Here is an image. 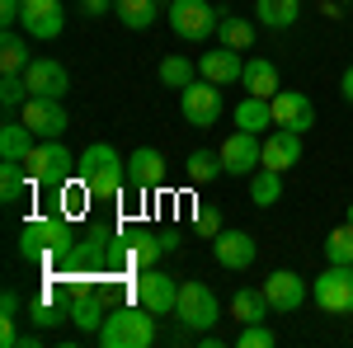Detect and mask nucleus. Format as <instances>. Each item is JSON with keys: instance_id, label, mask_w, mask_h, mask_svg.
Wrapping results in <instances>:
<instances>
[{"instance_id": "1", "label": "nucleus", "mask_w": 353, "mask_h": 348, "mask_svg": "<svg viewBox=\"0 0 353 348\" xmlns=\"http://www.w3.org/2000/svg\"><path fill=\"white\" fill-rule=\"evenodd\" d=\"M76 179L90 188L94 203H113V198L128 188V156H118L109 141H94V146H85V151H81Z\"/></svg>"}, {"instance_id": "2", "label": "nucleus", "mask_w": 353, "mask_h": 348, "mask_svg": "<svg viewBox=\"0 0 353 348\" xmlns=\"http://www.w3.org/2000/svg\"><path fill=\"white\" fill-rule=\"evenodd\" d=\"M76 245V216L57 212V216H28L19 231V254L24 259H52L57 249Z\"/></svg>"}, {"instance_id": "3", "label": "nucleus", "mask_w": 353, "mask_h": 348, "mask_svg": "<svg viewBox=\"0 0 353 348\" xmlns=\"http://www.w3.org/2000/svg\"><path fill=\"white\" fill-rule=\"evenodd\" d=\"M99 344L104 348H146L156 344V316L132 301V306H118L109 311V320L99 325Z\"/></svg>"}, {"instance_id": "4", "label": "nucleus", "mask_w": 353, "mask_h": 348, "mask_svg": "<svg viewBox=\"0 0 353 348\" xmlns=\"http://www.w3.org/2000/svg\"><path fill=\"white\" fill-rule=\"evenodd\" d=\"M221 14H226V10L208 5V0H170V10H165L174 38H184V43H208V38L217 33Z\"/></svg>"}, {"instance_id": "5", "label": "nucleus", "mask_w": 353, "mask_h": 348, "mask_svg": "<svg viewBox=\"0 0 353 348\" xmlns=\"http://www.w3.org/2000/svg\"><path fill=\"white\" fill-rule=\"evenodd\" d=\"M76 165H81V156H71L61 136L38 141V146L24 156V170H28V179H33V184H66V179L76 174Z\"/></svg>"}, {"instance_id": "6", "label": "nucleus", "mask_w": 353, "mask_h": 348, "mask_svg": "<svg viewBox=\"0 0 353 348\" xmlns=\"http://www.w3.org/2000/svg\"><path fill=\"white\" fill-rule=\"evenodd\" d=\"M311 301L330 316H353V264H325V273L311 283Z\"/></svg>"}, {"instance_id": "7", "label": "nucleus", "mask_w": 353, "mask_h": 348, "mask_svg": "<svg viewBox=\"0 0 353 348\" xmlns=\"http://www.w3.org/2000/svg\"><path fill=\"white\" fill-rule=\"evenodd\" d=\"M132 296L151 316H174V306H179V278H170L165 268H141L132 278Z\"/></svg>"}, {"instance_id": "8", "label": "nucleus", "mask_w": 353, "mask_h": 348, "mask_svg": "<svg viewBox=\"0 0 353 348\" xmlns=\"http://www.w3.org/2000/svg\"><path fill=\"white\" fill-rule=\"evenodd\" d=\"M221 85L212 81H193L179 90V118L189 123V127H217V118H221Z\"/></svg>"}, {"instance_id": "9", "label": "nucleus", "mask_w": 353, "mask_h": 348, "mask_svg": "<svg viewBox=\"0 0 353 348\" xmlns=\"http://www.w3.org/2000/svg\"><path fill=\"white\" fill-rule=\"evenodd\" d=\"M174 316H179V325L184 329H212L217 325V292L208 287V283H179V306H174Z\"/></svg>"}, {"instance_id": "10", "label": "nucleus", "mask_w": 353, "mask_h": 348, "mask_svg": "<svg viewBox=\"0 0 353 348\" xmlns=\"http://www.w3.org/2000/svg\"><path fill=\"white\" fill-rule=\"evenodd\" d=\"M259 165H264V141H259V132L236 127V132L221 141V170H226L231 179H250Z\"/></svg>"}, {"instance_id": "11", "label": "nucleus", "mask_w": 353, "mask_h": 348, "mask_svg": "<svg viewBox=\"0 0 353 348\" xmlns=\"http://www.w3.org/2000/svg\"><path fill=\"white\" fill-rule=\"evenodd\" d=\"M19 118L33 127L38 141H48V136H66V127H71L66 104H61V99H48V94H28L24 108H19Z\"/></svg>"}, {"instance_id": "12", "label": "nucleus", "mask_w": 353, "mask_h": 348, "mask_svg": "<svg viewBox=\"0 0 353 348\" xmlns=\"http://www.w3.org/2000/svg\"><path fill=\"white\" fill-rule=\"evenodd\" d=\"M212 259L226 273H245V268H254V259H259V245H254V236H245V231L221 226L217 236H212Z\"/></svg>"}, {"instance_id": "13", "label": "nucleus", "mask_w": 353, "mask_h": 348, "mask_svg": "<svg viewBox=\"0 0 353 348\" xmlns=\"http://www.w3.org/2000/svg\"><path fill=\"white\" fill-rule=\"evenodd\" d=\"M19 28H24L28 38H38V43L61 38V28H66V10H61V0H24Z\"/></svg>"}, {"instance_id": "14", "label": "nucleus", "mask_w": 353, "mask_h": 348, "mask_svg": "<svg viewBox=\"0 0 353 348\" xmlns=\"http://www.w3.org/2000/svg\"><path fill=\"white\" fill-rule=\"evenodd\" d=\"M161 184H165V156L156 146H137L132 156H128V188H132L137 198H146Z\"/></svg>"}, {"instance_id": "15", "label": "nucleus", "mask_w": 353, "mask_h": 348, "mask_svg": "<svg viewBox=\"0 0 353 348\" xmlns=\"http://www.w3.org/2000/svg\"><path fill=\"white\" fill-rule=\"evenodd\" d=\"M264 296H269V306L278 311V316H292L301 301L311 296V287L301 283V273H292V268H278V273H269V278H264Z\"/></svg>"}, {"instance_id": "16", "label": "nucleus", "mask_w": 353, "mask_h": 348, "mask_svg": "<svg viewBox=\"0 0 353 348\" xmlns=\"http://www.w3.org/2000/svg\"><path fill=\"white\" fill-rule=\"evenodd\" d=\"M269 104H273V127H292V132L316 127V104L301 90H278Z\"/></svg>"}, {"instance_id": "17", "label": "nucleus", "mask_w": 353, "mask_h": 348, "mask_svg": "<svg viewBox=\"0 0 353 348\" xmlns=\"http://www.w3.org/2000/svg\"><path fill=\"white\" fill-rule=\"evenodd\" d=\"M24 81L33 94H48V99H66V90H71V76H66V66L52 61V57H33L24 71Z\"/></svg>"}, {"instance_id": "18", "label": "nucleus", "mask_w": 353, "mask_h": 348, "mask_svg": "<svg viewBox=\"0 0 353 348\" xmlns=\"http://www.w3.org/2000/svg\"><path fill=\"white\" fill-rule=\"evenodd\" d=\"M66 311H71V325H76L81 334H99V325L109 320L104 292H90V287H76L71 301H66Z\"/></svg>"}, {"instance_id": "19", "label": "nucleus", "mask_w": 353, "mask_h": 348, "mask_svg": "<svg viewBox=\"0 0 353 348\" xmlns=\"http://www.w3.org/2000/svg\"><path fill=\"white\" fill-rule=\"evenodd\" d=\"M198 76L226 90V85H236V81L245 76V57L236 52V48H217V52H203V57H198Z\"/></svg>"}, {"instance_id": "20", "label": "nucleus", "mask_w": 353, "mask_h": 348, "mask_svg": "<svg viewBox=\"0 0 353 348\" xmlns=\"http://www.w3.org/2000/svg\"><path fill=\"white\" fill-rule=\"evenodd\" d=\"M297 161H301V132H292V127H273V132L264 136V165L278 170V174H288Z\"/></svg>"}, {"instance_id": "21", "label": "nucleus", "mask_w": 353, "mask_h": 348, "mask_svg": "<svg viewBox=\"0 0 353 348\" xmlns=\"http://www.w3.org/2000/svg\"><path fill=\"white\" fill-rule=\"evenodd\" d=\"M38 146V136L24 118H5L0 123V161H24L28 151Z\"/></svg>"}, {"instance_id": "22", "label": "nucleus", "mask_w": 353, "mask_h": 348, "mask_svg": "<svg viewBox=\"0 0 353 348\" xmlns=\"http://www.w3.org/2000/svg\"><path fill=\"white\" fill-rule=\"evenodd\" d=\"M245 94H259V99H273L278 94V66L273 61H264V57H254V61H245Z\"/></svg>"}, {"instance_id": "23", "label": "nucleus", "mask_w": 353, "mask_h": 348, "mask_svg": "<svg viewBox=\"0 0 353 348\" xmlns=\"http://www.w3.org/2000/svg\"><path fill=\"white\" fill-rule=\"evenodd\" d=\"M113 14H118V24H123V28H132V33H146V28L156 24L161 5H156V0H113Z\"/></svg>"}, {"instance_id": "24", "label": "nucleus", "mask_w": 353, "mask_h": 348, "mask_svg": "<svg viewBox=\"0 0 353 348\" xmlns=\"http://www.w3.org/2000/svg\"><path fill=\"white\" fill-rule=\"evenodd\" d=\"M161 254H165V240H161V231H137L132 240H128V264L141 273V268H156L161 264Z\"/></svg>"}, {"instance_id": "25", "label": "nucleus", "mask_w": 353, "mask_h": 348, "mask_svg": "<svg viewBox=\"0 0 353 348\" xmlns=\"http://www.w3.org/2000/svg\"><path fill=\"white\" fill-rule=\"evenodd\" d=\"M0 71L5 76H24L28 71V33L5 28V38H0Z\"/></svg>"}, {"instance_id": "26", "label": "nucleus", "mask_w": 353, "mask_h": 348, "mask_svg": "<svg viewBox=\"0 0 353 348\" xmlns=\"http://www.w3.org/2000/svg\"><path fill=\"white\" fill-rule=\"evenodd\" d=\"M301 14V0H254V19L264 28H292Z\"/></svg>"}, {"instance_id": "27", "label": "nucleus", "mask_w": 353, "mask_h": 348, "mask_svg": "<svg viewBox=\"0 0 353 348\" xmlns=\"http://www.w3.org/2000/svg\"><path fill=\"white\" fill-rule=\"evenodd\" d=\"M236 127H245V132H264V127H273V104L259 99V94H245L241 104H236Z\"/></svg>"}, {"instance_id": "28", "label": "nucleus", "mask_w": 353, "mask_h": 348, "mask_svg": "<svg viewBox=\"0 0 353 348\" xmlns=\"http://www.w3.org/2000/svg\"><path fill=\"white\" fill-rule=\"evenodd\" d=\"M269 311L273 306H269V296H264V287H259V292H254V287H241V292L231 296V316L241 325H259Z\"/></svg>"}, {"instance_id": "29", "label": "nucleus", "mask_w": 353, "mask_h": 348, "mask_svg": "<svg viewBox=\"0 0 353 348\" xmlns=\"http://www.w3.org/2000/svg\"><path fill=\"white\" fill-rule=\"evenodd\" d=\"M278 198H283V174L269 170V165H259V170L250 174V203H254V207H273Z\"/></svg>"}, {"instance_id": "30", "label": "nucleus", "mask_w": 353, "mask_h": 348, "mask_svg": "<svg viewBox=\"0 0 353 348\" xmlns=\"http://www.w3.org/2000/svg\"><path fill=\"white\" fill-rule=\"evenodd\" d=\"M217 43H221V48H236V52H250V48H254V24L241 19V14H221Z\"/></svg>"}, {"instance_id": "31", "label": "nucleus", "mask_w": 353, "mask_h": 348, "mask_svg": "<svg viewBox=\"0 0 353 348\" xmlns=\"http://www.w3.org/2000/svg\"><path fill=\"white\" fill-rule=\"evenodd\" d=\"M28 184L33 179H28L24 161H0V203H19Z\"/></svg>"}, {"instance_id": "32", "label": "nucleus", "mask_w": 353, "mask_h": 348, "mask_svg": "<svg viewBox=\"0 0 353 348\" xmlns=\"http://www.w3.org/2000/svg\"><path fill=\"white\" fill-rule=\"evenodd\" d=\"M193 76H198V61H189V57H165L161 61L165 90H184V85H193Z\"/></svg>"}, {"instance_id": "33", "label": "nucleus", "mask_w": 353, "mask_h": 348, "mask_svg": "<svg viewBox=\"0 0 353 348\" xmlns=\"http://www.w3.org/2000/svg\"><path fill=\"white\" fill-rule=\"evenodd\" d=\"M184 170H189L193 184H212L217 174H226L221 170V151H193L189 161H184Z\"/></svg>"}, {"instance_id": "34", "label": "nucleus", "mask_w": 353, "mask_h": 348, "mask_svg": "<svg viewBox=\"0 0 353 348\" xmlns=\"http://www.w3.org/2000/svg\"><path fill=\"white\" fill-rule=\"evenodd\" d=\"M325 264H353V226H334L325 236Z\"/></svg>"}, {"instance_id": "35", "label": "nucleus", "mask_w": 353, "mask_h": 348, "mask_svg": "<svg viewBox=\"0 0 353 348\" xmlns=\"http://www.w3.org/2000/svg\"><path fill=\"white\" fill-rule=\"evenodd\" d=\"M66 316H71V311H66V306H52L48 296H33V301H28V320L38 325V329H52V325H61Z\"/></svg>"}, {"instance_id": "36", "label": "nucleus", "mask_w": 353, "mask_h": 348, "mask_svg": "<svg viewBox=\"0 0 353 348\" xmlns=\"http://www.w3.org/2000/svg\"><path fill=\"white\" fill-rule=\"evenodd\" d=\"M33 94L28 90L24 76H0V104H5V113H14V108H24V99Z\"/></svg>"}, {"instance_id": "37", "label": "nucleus", "mask_w": 353, "mask_h": 348, "mask_svg": "<svg viewBox=\"0 0 353 348\" xmlns=\"http://www.w3.org/2000/svg\"><path fill=\"white\" fill-rule=\"evenodd\" d=\"M236 344H241V348H273V344H278V334H273L269 325L259 320V325H245V329H241V339H236Z\"/></svg>"}, {"instance_id": "38", "label": "nucleus", "mask_w": 353, "mask_h": 348, "mask_svg": "<svg viewBox=\"0 0 353 348\" xmlns=\"http://www.w3.org/2000/svg\"><path fill=\"white\" fill-rule=\"evenodd\" d=\"M198 231H203V236H217V231H221V212H212V207H198Z\"/></svg>"}, {"instance_id": "39", "label": "nucleus", "mask_w": 353, "mask_h": 348, "mask_svg": "<svg viewBox=\"0 0 353 348\" xmlns=\"http://www.w3.org/2000/svg\"><path fill=\"white\" fill-rule=\"evenodd\" d=\"M19 14H24V0H0V24L5 28L19 24Z\"/></svg>"}, {"instance_id": "40", "label": "nucleus", "mask_w": 353, "mask_h": 348, "mask_svg": "<svg viewBox=\"0 0 353 348\" xmlns=\"http://www.w3.org/2000/svg\"><path fill=\"white\" fill-rule=\"evenodd\" d=\"M19 306H24L19 292H14V287H5V296H0V320H14V316H19Z\"/></svg>"}, {"instance_id": "41", "label": "nucleus", "mask_w": 353, "mask_h": 348, "mask_svg": "<svg viewBox=\"0 0 353 348\" xmlns=\"http://www.w3.org/2000/svg\"><path fill=\"white\" fill-rule=\"evenodd\" d=\"M81 14H90V19H104V14H113V0H81Z\"/></svg>"}, {"instance_id": "42", "label": "nucleus", "mask_w": 353, "mask_h": 348, "mask_svg": "<svg viewBox=\"0 0 353 348\" xmlns=\"http://www.w3.org/2000/svg\"><path fill=\"white\" fill-rule=\"evenodd\" d=\"M0 344H5V348H19V344H24V334L14 329V320H0Z\"/></svg>"}, {"instance_id": "43", "label": "nucleus", "mask_w": 353, "mask_h": 348, "mask_svg": "<svg viewBox=\"0 0 353 348\" xmlns=\"http://www.w3.org/2000/svg\"><path fill=\"white\" fill-rule=\"evenodd\" d=\"M339 90H344V99H349V104H353V66H349V71H344V81H339Z\"/></svg>"}, {"instance_id": "44", "label": "nucleus", "mask_w": 353, "mask_h": 348, "mask_svg": "<svg viewBox=\"0 0 353 348\" xmlns=\"http://www.w3.org/2000/svg\"><path fill=\"white\" fill-rule=\"evenodd\" d=\"M344 221H349V226H353V203H349V216H344Z\"/></svg>"}, {"instance_id": "45", "label": "nucleus", "mask_w": 353, "mask_h": 348, "mask_svg": "<svg viewBox=\"0 0 353 348\" xmlns=\"http://www.w3.org/2000/svg\"><path fill=\"white\" fill-rule=\"evenodd\" d=\"M156 5H161V10H170V0H156Z\"/></svg>"}]
</instances>
